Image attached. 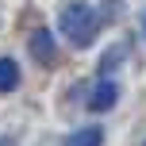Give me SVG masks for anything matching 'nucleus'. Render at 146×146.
<instances>
[{
    "label": "nucleus",
    "instance_id": "nucleus-1",
    "mask_svg": "<svg viewBox=\"0 0 146 146\" xmlns=\"http://www.w3.org/2000/svg\"><path fill=\"white\" fill-rule=\"evenodd\" d=\"M58 31L66 35L69 46H77V50H85V46L96 42V31H100V15H96L92 4H85V0H69L66 8H62L58 15Z\"/></svg>",
    "mask_w": 146,
    "mask_h": 146
},
{
    "label": "nucleus",
    "instance_id": "nucleus-2",
    "mask_svg": "<svg viewBox=\"0 0 146 146\" xmlns=\"http://www.w3.org/2000/svg\"><path fill=\"white\" fill-rule=\"evenodd\" d=\"M119 104V81H111V77H100L92 85V92H88V100H85V108L88 111H111Z\"/></svg>",
    "mask_w": 146,
    "mask_h": 146
},
{
    "label": "nucleus",
    "instance_id": "nucleus-3",
    "mask_svg": "<svg viewBox=\"0 0 146 146\" xmlns=\"http://www.w3.org/2000/svg\"><path fill=\"white\" fill-rule=\"evenodd\" d=\"M27 50L35 54V58L42 62V66H54V62H58V46H54V35H50V31H46V27H38L35 35H31Z\"/></svg>",
    "mask_w": 146,
    "mask_h": 146
},
{
    "label": "nucleus",
    "instance_id": "nucleus-4",
    "mask_svg": "<svg viewBox=\"0 0 146 146\" xmlns=\"http://www.w3.org/2000/svg\"><path fill=\"white\" fill-rule=\"evenodd\" d=\"M104 142V127H81V131H73L69 139H66V146H100Z\"/></svg>",
    "mask_w": 146,
    "mask_h": 146
},
{
    "label": "nucleus",
    "instance_id": "nucleus-5",
    "mask_svg": "<svg viewBox=\"0 0 146 146\" xmlns=\"http://www.w3.org/2000/svg\"><path fill=\"white\" fill-rule=\"evenodd\" d=\"M19 85V66L12 58H0V92H12Z\"/></svg>",
    "mask_w": 146,
    "mask_h": 146
},
{
    "label": "nucleus",
    "instance_id": "nucleus-6",
    "mask_svg": "<svg viewBox=\"0 0 146 146\" xmlns=\"http://www.w3.org/2000/svg\"><path fill=\"white\" fill-rule=\"evenodd\" d=\"M119 58H123V46H111V50L104 54V62H100V73H111L119 66Z\"/></svg>",
    "mask_w": 146,
    "mask_h": 146
},
{
    "label": "nucleus",
    "instance_id": "nucleus-7",
    "mask_svg": "<svg viewBox=\"0 0 146 146\" xmlns=\"http://www.w3.org/2000/svg\"><path fill=\"white\" fill-rule=\"evenodd\" d=\"M142 35H146V15H142Z\"/></svg>",
    "mask_w": 146,
    "mask_h": 146
}]
</instances>
